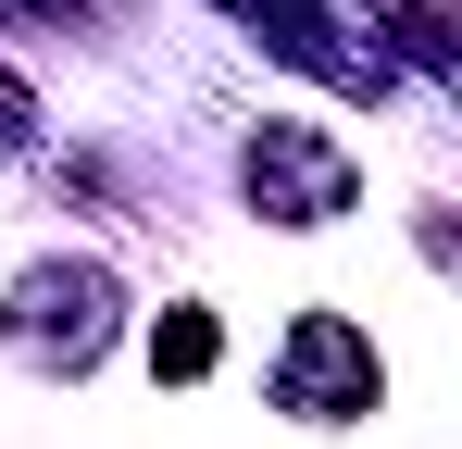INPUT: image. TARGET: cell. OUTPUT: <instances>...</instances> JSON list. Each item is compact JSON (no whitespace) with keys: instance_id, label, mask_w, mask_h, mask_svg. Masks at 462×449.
Here are the masks:
<instances>
[{"instance_id":"cell-1","label":"cell","mask_w":462,"mask_h":449,"mask_svg":"<svg viewBox=\"0 0 462 449\" xmlns=\"http://www.w3.org/2000/svg\"><path fill=\"white\" fill-rule=\"evenodd\" d=\"M250 188H263V213H288V224H325L337 200H350V162L325 138H300V125H275V138L250 150Z\"/></svg>"},{"instance_id":"cell-2","label":"cell","mask_w":462,"mask_h":449,"mask_svg":"<svg viewBox=\"0 0 462 449\" xmlns=\"http://www.w3.org/2000/svg\"><path fill=\"white\" fill-rule=\"evenodd\" d=\"M288 399H300V412H363V399H375V350H363L350 325H300V350H288Z\"/></svg>"},{"instance_id":"cell-3","label":"cell","mask_w":462,"mask_h":449,"mask_svg":"<svg viewBox=\"0 0 462 449\" xmlns=\"http://www.w3.org/2000/svg\"><path fill=\"white\" fill-rule=\"evenodd\" d=\"M25 337H63V362L100 350V275H38L25 288Z\"/></svg>"},{"instance_id":"cell-4","label":"cell","mask_w":462,"mask_h":449,"mask_svg":"<svg viewBox=\"0 0 462 449\" xmlns=\"http://www.w3.org/2000/svg\"><path fill=\"white\" fill-rule=\"evenodd\" d=\"M151 362H162V374H200V362H213V325H200V312H175V325L151 337Z\"/></svg>"},{"instance_id":"cell-5","label":"cell","mask_w":462,"mask_h":449,"mask_svg":"<svg viewBox=\"0 0 462 449\" xmlns=\"http://www.w3.org/2000/svg\"><path fill=\"white\" fill-rule=\"evenodd\" d=\"M0 150H25V87L0 75Z\"/></svg>"}]
</instances>
